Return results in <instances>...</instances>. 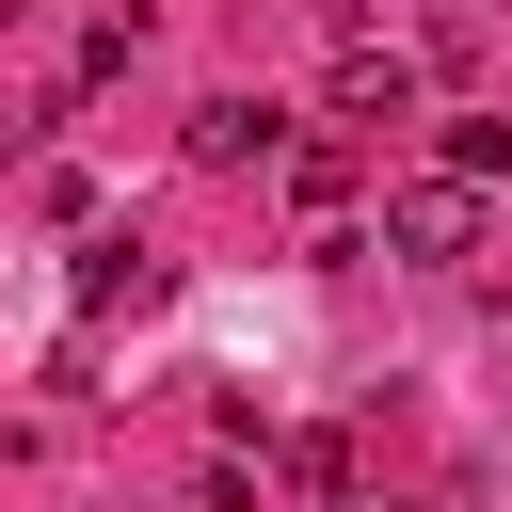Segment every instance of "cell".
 Returning <instances> with one entry per match:
<instances>
[{
	"instance_id": "cell-1",
	"label": "cell",
	"mask_w": 512,
	"mask_h": 512,
	"mask_svg": "<svg viewBox=\"0 0 512 512\" xmlns=\"http://www.w3.org/2000/svg\"><path fill=\"white\" fill-rule=\"evenodd\" d=\"M384 240H400V256H432V272H448V256H480V176H400V192H384Z\"/></svg>"
},
{
	"instance_id": "cell-2",
	"label": "cell",
	"mask_w": 512,
	"mask_h": 512,
	"mask_svg": "<svg viewBox=\"0 0 512 512\" xmlns=\"http://www.w3.org/2000/svg\"><path fill=\"white\" fill-rule=\"evenodd\" d=\"M320 96H336V128H416V64H400V48H368V32L336 48V80H320Z\"/></svg>"
},
{
	"instance_id": "cell-3",
	"label": "cell",
	"mask_w": 512,
	"mask_h": 512,
	"mask_svg": "<svg viewBox=\"0 0 512 512\" xmlns=\"http://www.w3.org/2000/svg\"><path fill=\"white\" fill-rule=\"evenodd\" d=\"M192 160H208V176H240V160H288V112H272V96H208V112H192Z\"/></svg>"
},
{
	"instance_id": "cell-4",
	"label": "cell",
	"mask_w": 512,
	"mask_h": 512,
	"mask_svg": "<svg viewBox=\"0 0 512 512\" xmlns=\"http://www.w3.org/2000/svg\"><path fill=\"white\" fill-rule=\"evenodd\" d=\"M144 288H160V256H128V240H96V256H80V304H144Z\"/></svg>"
},
{
	"instance_id": "cell-5",
	"label": "cell",
	"mask_w": 512,
	"mask_h": 512,
	"mask_svg": "<svg viewBox=\"0 0 512 512\" xmlns=\"http://www.w3.org/2000/svg\"><path fill=\"white\" fill-rule=\"evenodd\" d=\"M448 176H480V192H496V176H512V112H464V128H448Z\"/></svg>"
},
{
	"instance_id": "cell-6",
	"label": "cell",
	"mask_w": 512,
	"mask_h": 512,
	"mask_svg": "<svg viewBox=\"0 0 512 512\" xmlns=\"http://www.w3.org/2000/svg\"><path fill=\"white\" fill-rule=\"evenodd\" d=\"M448 16H464V0H448Z\"/></svg>"
}]
</instances>
